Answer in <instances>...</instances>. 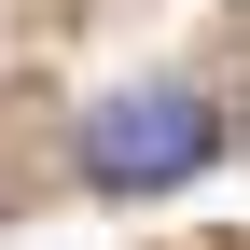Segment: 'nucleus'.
Instances as JSON below:
<instances>
[{"label": "nucleus", "instance_id": "obj_1", "mask_svg": "<svg viewBox=\"0 0 250 250\" xmlns=\"http://www.w3.org/2000/svg\"><path fill=\"white\" fill-rule=\"evenodd\" d=\"M208 153H223V111H208L195 83H125V98H98V125H83V181H98V195H167Z\"/></svg>", "mask_w": 250, "mask_h": 250}]
</instances>
